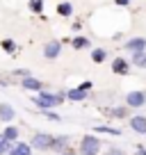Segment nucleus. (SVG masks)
<instances>
[{
	"mask_svg": "<svg viewBox=\"0 0 146 155\" xmlns=\"http://www.w3.org/2000/svg\"><path fill=\"white\" fill-rule=\"evenodd\" d=\"M9 141H7L5 139V137H2V135H0V155H7V150H9Z\"/></svg>",
	"mask_w": 146,
	"mask_h": 155,
	"instance_id": "nucleus-26",
	"label": "nucleus"
},
{
	"mask_svg": "<svg viewBox=\"0 0 146 155\" xmlns=\"http://www.w3.org/2000/svg\"><path fill=\"white\" fill-rule=\"evenodd\" d=\"M101 146H105V144L101 141L98 135H82L80 146H78V153L80 155H98L101 153Z\"/></svg>",
	"mask_w": 146,
	"mask_h": 155,
	"instance_id": "nucleus-2",
	"label": "nucleus"
},
{
	"mask_svg": "<svg viewBox=\"0 0 146 155\" xmlns=\"http://www.w3.org/2000/svg\"><path fill=\"white\" fill-rule=\"evenodd\" d=\"M135 155H146V148H144V146H137V150H135Z\"/></svg>",
	"mask_w": 146,
	"mask_h": 155,
	"instance_id": "nucleus-28",
	"label": "nucleus"
},
{
	"mask_svg": "<svg viewBox=\"0 0 146 155\" xmlns=\"http://www.w3.org/2000/svg\"><path fill=\"white\" fill-rule=\"evenodd\" d=\"M103 114L112 116V119H128V116H130V110H128L126 105H123V107H105Z\"/></svg>",
	"mask_w": 146,
	"mask_h": 155,
	"instance_id": "nucleus-14",
	"label": "nucleus"
},
{
	"mask_svg": "<svg viewBox=\"0 0 146 155\" xmlns=\"http://www.w3.org/2000/svg\"><path fill=\"white\" fill-rule=\"evenodd\" d=\"M128 71H130V62H128L126 57H114L112 59V73H117V75H128Z\"/></svg>",
	"mask_w": 146,
	"mask_h": 155,
	"instance_id": "nucleus-10",
	"label": "nucleus"
},
{
	"mask_svg": "<svg viewBox=\"0 0 146 155\" xmlns=\"http://www.w3.org/2000/svg\"><path fill=\"white\" fill-rule=\"evenodd\" d=\"M123 48H126V50H130L132 55H135V53H144V50H146V39H144V37L128 39L126 44H123Z\"/></svg>",
	"mask_w": 146,
	"mask_h": 155,
	"instance_id": "nucleus-6",
	"label": "nucleus"
},
{
	"mask_svg": "<svg viewBox=\"0 0 146 155\" xmlns=\"http://www.w3.org/2000/svg\"><path fill=\"white\" fill-rule=\"evenodd\" d=\"M66 101L64 98V91L62 94H53V91H39L37 96H34V105L39 107V112L41 110H53V107H59L62 103Z\"/></svg>",
	"mask_w": 146,
	"mask_h": 155,
	"instance_id": "nucleus-1",
	"label": "nucleus"
},
{
	"mask_svg": "<svg viewBox=\"0 0 146 155\" xmlns=\"http://www.w3.org/2000/svg\"><path fill=\"white\" fill-rule=\"evenodd\" d=\"M7 155H32V146L28 141H14L7 150Z\"/></svg>",
	"mask_w": 146,
	"mask_h": 155,
	"instance_id": "nucleus-9",
	"label": "nucleus"
},
{
	"mask_svg": "<svg viewBox=\"0 0 146 155\" xmlns=\"http://www.w3.org/2000/svg\"><path fill=\"white\" fill-rule=\"evenodd\" d=\"M30 146H32V150H50V146H53V135L50 132H34L32 139L28 141Z\"/></svg>",
	"mask_w": 146,
	"mask_h": 155,
	"instance_id": "nucleus-3",
	"label": "nucleus"
},
{
	"mask_svg": "<svg viewBox=\"0 0 146 155\" xmlns=\"http://www.w3.org/2000/svg\"><path fill=\"white\" fill-rule=\"evenodd\" d=\"M103 155H126V153H123V150L119 148V146H107Z\"/></svg>",
	"mask_w": 146,
	"mask_h": 155,
	"instance_id": "nucleus-25",
	"label": "nucleus"
},
{
	"mask_svg": "<svg viewBox=\"0 0 146 155\" xmlns=\"http://www.w3.org/2000/svg\"><path fill=\"white\" fill-rule=\"evenodd\" d=\"M16 119V110L9 103H0V121L2 123H12Z\"/></svg>",
	"mask_w": 146,
	"mask_h": 155,
	"instance_id": "nucleus-12",
	"label": "nucleus"
},
{
	"mask_svg": "<svg viewBox=\"0 0 146 155\" xmlns=\"http://www.w3.org/2000/svg\"><path fill=\"white\" fill-rule=\"evenodd\" d=\"M130 62H132V66H137V68H146V50L144 53H135Z\"/></svg>",
	"mask_w": 146,
	"mask_h": 155,
	"instance_id": "nucleus-18",
	"label": "nucleus"
},
{
	"mask_svg": "<svg viewBox=\"0 0 146 155\" xmlns=\"http://www.w3.org/2000/svg\"><path fill=\"white\" fill-rule=\"evenodd\" d=\"M59 155H80V153H78V150H73V148H66L64 153H59Z\"/></svg>",
	"mask_w": 146,
	"mask_h": 155,
	"instance_id": "nucleus-29",
	"label": "nucleus"
},
{
	"mask_svg": "<svg viewBox=\"0 0 146 155\" xmlns=\"http://www.w3.org/2000/svg\"><path fill=\"white\" fill-rule=\"evenodd\" d=\"M71 46H73V48H75V50L89 48V39H87V37H75V39H73V41H71Z\"/></svg>",
	"mask_w": 146,
	"mask_h": 155,
	"instance_id": "nucleus-19",
	"label": "nucleus"
},
{
	"mask_svg": "<svg viewBox=\"0 0 146 155\" xmlns=\"http://www.w3.org/2000/svg\"><path fill=\"white\" fill-rule=\"evenodd\" d=\"M57 14H59V16H64V18H66V16H71V14H73L71 2H59V5H57Z\"/></svg>",
	"mask_w": 146,
	"mask_h": 155,
	"instance_id": "nucleus-20",
	"label": "nucleus"
},
{
	"mask_svg": "<svg viewBox=\"0 0 146 155\" xmlns=\"http://www.w3.org/2000/svg\"><path fill=\"white\" fill-rule=\"evenodd\" d=\"M39 114H44L46 119H50V121H62V116H59L57 112H53V110H41Z\"/></svg>",
	"mask_w": 146,
	"mask_h": 155,
	"instance_id": "nucleus-23",
	"label": "nucleus"
},
{
	"mask_svg": "<svg viewBox=\"0 0 146 155\" xmlns=\"http://www.w3.org/2000/svg\"><path fill=\"white\" fill-rule=\"evenodd\" d=\"M28 7H30V12H34V14H41V12H44V0H30Z\"/></svg>",
	"mask_w": 146,
	"mask_h": 155,
	"instance_id": "nucleus-22",
	"label": "nucleus"
},
{
	"mask_svg": "<svg viewBox=\"0 0 146 155\" xmlns=\"http://www.w3.org/2000/svg\"><path fill=\"white\" fill-rule=\"evenodd\" d=\"M105 59H107V50H105V48H94V50H91V62L103 64Z\"/></svg>",
	"mask_w": 146,
	"mask_h": 155,
	"instance_id": "nucleus-17",
	"label": "nucleus"
},
{
	"mask_svg": "<svg viewBox=\"0 0 146 155\" xmlns=\"http://www.w3.org/2000/svg\"><path fill=\"white\" fill-rule=\"evenodd\" d=\"M62 55V44L59 41H46L44 46V57L46 59H57Z\"/></svg>",
	"mask_w": 146,
	"mask_h": 155,
	"instance_id": "nucleus-7",
	"label": "nucleus"
},
{
	"mask_svg": "<svg viewBox=\"0 0 146 155\" xmlns=\"http://www.w3.org/2000/svg\"><path fill=\"white\" fill-rule=\"evenodd\" d=\"M91 87H94V82H89V80H85V82L80 84V89H85V91H89Z\"/></svg>",
	"mask_w": 146,
	"mask_h": 155,
	"instance_id": "nucleus-27",
	"label": "nucleus"
},
{
	"mask_svg": "<svg viewBox=\"0 0 146 155\" xmlns=\"http://www.w3.org/2000/svg\"><path fill=\"white\" fill-rule=\"evenodd\" d=\"M68 137L66 135H53V146H50V150H55V153H64V150L68 148Z\"/></svg>",
	"mask_w": 146,
	"mask_h": 155,
	"instance_id": "nucleus-11",
	"label": "nucleus"
},
{
	"mask_svg": "<svg viewBox=\"0 0 146 155\" xmlns=\"http://www.w3.org/2000/svg\"><path fill=\"white\" fill-rule=\"evenodd\" d=\"M130 128L137 135H146V116H141V114L130 116Z\"/></svg>",
	"mask_w": 146,
	"mask_h": 155,
	"instance_id": "nucleus-13",
	"label": "nucleus"
},
{
	"mask_svg": "<svg viewBox=\"0 0 146 155\" xmlns=\"http://www.w3.org/2000/svg\"><path fill=\"white\" fill-rule=\"evenodd\" d=\"M12 75L23 80V78H30V75H32V71H30V68H16V71H12Z\"/></svg>",
	"mask_w": 146,
	"mask_h": 155,
	"instance_id": "nucleus-24",
	"label": "nucleus"
},
{
	"mask_svg": "<svg viewBox=\"0 0 146 155\" xmlns=\"http://www.w3.org/2000/svg\"><path fill=\"white\" fill-rule=\"evenodd\" d=\"M114 2H117V5H121V7H128V5H130V0H114Z\"/></svg>",
	"mask_w": 146,
	"mask_h": 155,
	"instance_id": "nucleus-30",
	"label": "nucleus"
},
{
	"mask_svg": "<svg viewBox=\"0 0 146 155\" xmlns=\"http://www.w3.org/2000/svg\"><path fill=\"white\" fill-rule=\"evenodd\" d=\"M64 98L71 101V103H80V101H87L89 98V91H85V89H80V87H73V89H68V91H64Z\"/></svg>",
	"mask_w": 146,
	"mask_h": 155,
	"instance_id": "nucleus-8",
	"label": "nucleus"
},
{
	"mask_svg": "<svg viewBox=\"0 0 146 155\" xmlns=\"http://www.w3.org/2000/svg\"><path fill=\"white\" fill-rule=\"evenodd\" d=\"M18 135H21V130L16 126H12V123H7V128L2 130V137H5L9 144H14V141H18Z\"/></svg>",
	"mask_w": 146,
	"mask_h": 155,
	"instance_id": "nucleus-15",
	"label": "nucleus"
},
{
	"mask_svg": "<svg viewBox=\"0 0 146 155\" xmlns=\"http://www.w3.org/2000/svg\"><path fill=\"white\" fill-rule=\"evenodd\" d=\"M94 135H112V137H121V128H110V126H96Z\"/></svg>",
	"mask_w": 146,
	"mask_h": 155,
	"instance_id": "nucleus-16",
	"label": "nucleus"
},
{
	"mask_svg": "<svg viewBox=\"0 0 146 155\" xmlns=\"http://www.w3.org/2000/svg\"><path fill=\"white\" fill-rule=\"evenodd\" d=\"M21 87L25 89V91H44L46 89V84L41 82L39 78H34V75H30V78H23V80H21Z\"/></svg>",
	"mask_w": 146,
	"mask_h": 155,
	"instance_id": "nucleus-5",
	"label": "nucleus"
},
{
	"mask_svg": "<svg viewBox=\"0 0 146 155\" xmlns=\"http://www.w3.org/2000/svg\"><path fill=\"white\" fill-rule=\"evenodd\" d=\"M0 48L5 50V53H14L16 50V44H14V39H2V41H0Z\"/></svg>",
	"mask_w": 146,
	"mask_h": 155,
	"instance_id": "nucleus-21",
	"label": "nucleus"
},
{
	"mask_svg": "<svg viewBox=\"0 0 146 155\" xmlns=\"http://www.w3.org/2000/svg\"><path fill=\"white\" fill-rule=\"evenodd\" d=\"M146 105V91L141 89H135V91L126 94V107L128 110H139V107Z\"/></svg>",
	"mask_w": 146,
	"mask_h": 155,
	"instance_id": "nucleus-4",
	"label": "nucleus"
}]
</instances>
